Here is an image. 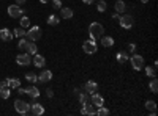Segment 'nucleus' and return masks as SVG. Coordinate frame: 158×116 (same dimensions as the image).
<instances>
[{
    "label": "nucleus",
    "mask_w": 158,
    "mask_h": 116,
    "mask_svg": "<svg viewBox=\"0 0 158 116\" xmlns=\"http://www.w3.org/2000/svg\"><path fill=\"white\" fill-rule=\"evenodd\" d=\"M89 35H90V39L98 41L100 38L104 35V27L100 22H92L90 27H89Z\"/></svg>",
    "instance_id": "1"
},
{
    "label": "nucleus",
    "mask_w": 158,
    "mask_h": 116,
    "mask_svg": "<svg viewBox=\"0 0 158 116\" xmlns=\"http://www.w3.org/2000/svg\"><path fill=\"white\" fill-rule=\"evenodd\" d=\"M25 36H27L29 41L36 43L40 38H41V28H40L38 25H35V27H30L29 30H25Z\"/></svg>",
    "instance_id": "2"
},
{
    "label": "nucleus",
    "mask_w": 158,
    "mask_h": 116,
    "mask_svg": "<svg viewBox=\"0 0 158 116\" xmlns=\"http://www.w3.org/2000/svg\"><path fill=\"white\" fill-rule=\"evenodd\" d=\"M128 60H130V63H131V68H133L135 71H141V69H144V58H142L141 55L133 54Z\"/></svg>",
    "instance_id": "3"
},
{
    "label": "nucleus",
    "mask_w": 158,
    "mask_h": 116,
    "mask_svg": "<svg viewBox=\"0 0 158 116\" xmlns=\"http://www.w3.org/2000/svg\"><path fill=\"white\" fill-rule=\"evenodd\" d=\"M118 24H120V27L122 28H125V30H130L131 27H133V24H135V21H133V16L131 14H123L118 17Z\"/></svg>",
    "instance_id": "4"
},
{
    "label": "nucleus",
    "mask_w": 158,
    "mask_h": 116,
    "mask_svg": "<svg viewBox=\"0 0 158 116\" xmlns=\"http://www.w3.org/2000/svg\"><path fill=\"white\" fill-rule=\"evenodd\" d=\"M15 108L21 114H27L30 111V104L25 102V100H22V99H18V100H15Z\"/></svg>",
    "instance_id": "5"
},
{
    "label": "nucleus",
    "mask_w": 158,
    "mask_h": 116,
    "mask_svg": "<svg viewBox=\"0 0 158 116\" xmlns=\"http://www.w3.org/2000/svg\"><path fill=\"white\" fill-rule=\"evenodd\" d=\"M82 50L87 54V55H94L97 50H98V46L94 39H87L84 44H82Z\"/></svg>",
    "instance_id": "6"
},
{
    "label": "nucleus",
    "mask_w": 158,
    "mask_h": 116,
    "mask_svg": "<svg viewBox=\"0 0 158 116\" xmlns=\"http://www.w3.org/2000/svg\"><path fill=\"white\" fill-rule=\"evenodd\" d=\"M16 63L19 64V66H29V64H32V57L25 52V54H21L16 57Z\"/></svg>",
    "instance_id": "7"
},
{
    "label": "nucleus",
    "mask_w": 158,
    "mask_h": 116,
    "mask_svg": "<svg viewBox=\"0 0 158 116\" xmlns=\"http://www.w3.org/2000/svg\"><path fill=\"white\" fill-rule=\"evenodd\" d=\"M8 14H10V17H21L24 14V9H21L19 5H10L8 6Z\"/></svg>",
    "instance_id": "8"
},
{
    "label": "nucleus",
    "mask_w": 158,
    "mask_h": 116,
    "mask_svg": "<svg viewBox=\"0 0 158 116\" xmlns=\"http://www.w3.org/2000/svg\"><path fill=\"white\" fill-rule=\"evenodd\" d=\"M90 104L94 107H101V105H104V99L98 93H92L90 94Z\"/></svg>",
    "instance_id": "9"
},
{
    "label": "nucleus",
    "mask_w": 158,
    "mask_h": 116,
    "mask_svg": "<svg viewBox=\"0 0 158 116\" xmlns=\"http://www.w3.org/2000/svg\"><path fill=\"white\" fill-rule=\"evenodd\" d=\"M32 64L35 68H44V64H46V60H44V57L43 55H38V52L33 55V58H32Z\"/></svg>",
    "instance_id": "10"
},
{
    "label": "nucleus",
    "mask_w": 158,
    "mask_h": 116,
    "mask_svg": "<svg viewBox=\"0 0 158 116\" xmlns=\"http://www.w3.org/2000/svg\"><path fill=\"white\" fill-rule=\"evenodd\" d=\"M82 89H84V93H89V94H92V93H97V89H98V85H97V82H94V80H89L84 86H82Z\"/></svg>",
    "instance_id": "11"
},
{
    "label": "nucleus",
    "mask_w": 158,
    "mask_h": 116,
    "mask_svg": "<svg viewBox=\"0 0 158 116\" xmlns=\"http://www.w3.org/2000/svg\"><path fill=\"white\" fill-rule=\"evenodd\" d=\"M49 80H52V72L49 69H43L41 74L38 75V82H41V83H48Z\"/></svg>",
    "instance_id": "12"
},
{
    "label": "nucleus",
    "mask_w": 158,
    "mask_h": 116,
    "mask_svg": "<svg viewBox=\"0 0 158 116\" xmlns=\"http://www.w3.org/2000/svg\"><path fill=\"white\" fill-rule=\"evenodd\" d=\"M0 39L5 41V43H10L13 39V33L10 32V28H2L0 30Z\"/></svg>",
    "instance_id": "13"
},
{
    "label": "nucleus",
    "mask_w": 158,
    "mask_h": 116,
    "mask_svg": "<svg viewBox=\"0 0 158 116\" xmlns=\"http://www.w3.org/2000/svg\"><path fill=\"white\" fill-rule=\"evenodd\" d=\"M30 111L35 116H41V114H44V107L41 104H33V105H30Z\"/></svg>",
    "instance_id": "14"
},
{
    "label": "nucleus",
    "mask_w": 158,
    "mask_h": 116,
    "mask_svg": "<svg viewBox=\"0 0 158 116\" xmlns=\"http://www.w3.org/2000/svg\"><path fill=\"white\" fill-rule=\"evenodd\" d=\"M73 9L71 8H68V6H62L60 8V16H62V19H71L73 17Z\"/></svg>",
    "instance_id": "15"
},
{
    "label": "nucleus",
    "mask_w": 158,
    "mask_h": 116,
    "mask_svg": "<svg viewBox=\"0 0 158 116\" xmlns=\"http://www.w3.org/2000/svg\"><path fill=\"white\" fill-rule=\"evenodd\" d=\"M114 9H115V13H118V14H123L125 9H127V5H125L123 0H117V2L114 3Z\"/></svg>",
    "instance_id": "16"
},
{
    "label": "nucleus",
    "mask_w": 158,
    "mask_h": 116,
    "mask_svg": "<svg viewBox=\"0 0 158 116\" xmlns=\"http://www.w3.org/2000/svg\"><path fill=\"white\" fill-rule=\"evenodd\" d=\"M81 114H95V108H94V105H92L90 102L84 104L82 108H81Z\"/></svg>",
    "instance_id": "17"
},
{
    "label": "nucleus",
    "mask_w": 158,
    "mask_h": 116,
    "mask_svg": "<svg viewBox=\"0 0 158 116\" xmlns=\"http://www.w3.org/2000/svg\"><path fill=\"white\" fill-rule=\"evenodd\" d=\"M25 94H29L32 99H36L40 96V89L36 86H29V88H25Z\"/></svg>",
    "instance_id": "18"
},
{
    "label": "nucleus",
    "mask_w": 158,
    "mask_h": 116,
    "mask_svg": "<svg viewBox=\"0 0 158 116\" xmlns=\"http://www.w3.org/2000/svg\"><path fill=\"white\" fill-rule=\"evenodd\" d=\"M25 52H27L29 55H35V54L38 52L36 44H35L33 41H29V43H27V46H25Z\"/></svg>",
    "instance_id": "19"
},
{
    "label": "nucleus",
    "mask_w": 158,
    "mask_h": 116,
    "mask_svg": "<svg viewBox=\"0 0 158 116\" xmlns=\"http://www.w3.org/2000/svg\"><path fill=\"white\" fill-rule=\"evenodd\" d=\"M100 41H101V46H103V47H112V46H114V39H112L111 36H104V35H103V36L100 38Z\"/></svg>",
    "instance_id": "20"
},
{
    "label": "nucleus",
    "mask_w": 158,
    "mask_h": 116,
    "mask_svg": "<svg viewBox=\"0 0 158 116\" xmlns=\"http://www.w3.org/2000/svg\"><path fill=\"white\" fill-rule=\"evenodd\" d=\"M59 22H60V17H57L56 14H51V16H48V19H46V24L51 25V27H56V25H59Z\"/></svg>",
    "instance_id": "21"
},
{
    "label": "nucleus",
    "mask_w": 158,
    "mask_h": 116,
    "mask_svg": "<svg viewBox=\"0 0 158 116\" xmlns=\"http://www.w3.org/2000/svg\"><path fill=\"white\" fill-rule=\"evenodd\" d=\"M6 83H8V88H15V89H18L21 86L19 79H6Z\"/></svg>",
    "instance_id": "22"
},
{
    "label": "nucleus",
    "mask_w": 158,
    "mask_h": 116,
    "mask_svg": "<svg viewBox=\"0 0 158 116\" xmlns=\"http://www.w3.org/2000/svg\"><path fill=\"white\" fill-rule=\"evenodd\" d=\"M128 55L125 54V52H118L117 55H115V60H117V63H120V64H123V63H127L128 61Z\"/></svg>",
    "instance_id": "23"
},
{
    "label": "nucleus",
    "mask_w": 158,
    "mask_h": 116,
    "mask_svg": "<svg viewBox=\"0 0 158 116\" xmlns=\"http://www.w3.org/2000/svg\"><path fill=\"white\" fill-rule=\"evenodd\" d=\"M95 114H98V116H108V114H111V111L104 107V105H101V107H97Z\"/></svg>",
    "instance_id": "24"
},
{
    "label": "nucleus",
    "mask_w": 158,
    "mask_h": 116,
    "mask_svg": "<svg viewBox=\"0 0 158 116\" xmlns=\"http://www.w3.org/2000/svg\"><path fill=\"white\" fill-rule=\"evenodd\" d=\"M149 88H150V91H152L153 94L158 93V80L155 79V77H152V80H150V83H149Z\"/></svg>",
    "instance_id": "25"
},
{
    "label": "nucleus",
    "mask_w": 158,
    "mask_h": 116,
    "mask_svg": "<svg viewBox=\"0 0 158 116\" xmlns=\"http://www.w3.org/2000/svg\"><path fill=\"white\" fill-rule=\"evenodd\" d=\"M76 97H77L79 102H81V105H84V104H87V102H90V97L87 96V93H79Z\"/></svg>",
    "instance_id": "26"
},
{
    "label": "nucleus",
    "mask_w": 158,
    "mask_h": 116,
    "mask_svg": "<svg viewBox=\"0 0 158 116\" xmlns=\"http://www.w3.org/2000/svg\"><path fill=\"white\" fill-rule=\"evenodd\" d=\"M25 80L29 83H35V82H38V75L35 72H27L25 74Z\"/></svg>",
    "instance_id": "27"
},
{
    "label": "nucleus",
    "mask_w": 158,
    "mask_h": 116,
    "mask_svg": "<svg viewBox=\"0 0 158 116\" xmlns=\"http://www.w3.org/2000/svg\"><path fill=\"white\" fill-rule=\"evenodd\" d=\"M11 96V88H3V89H0V97H2V99H8Z\"/></svg>",
    "instance_id": "28"
},
{
    "label": "nucleus",
    "mask_w": 158,
    "mask_h": 116,
    "mask_svg": "<svg viewBox=\"0 0 158 116\" xmlns=\"http://www.w3.org/2000/svg\"><path fill=\"white\" fill-rule=\"evenodd\" d=\"M144 69H146V74H147V77H155L156 75V68L155 66H144Z\"/></svg>",
    "instance_id": "29"
},
{
    "label": "nucleus",
    "mask_w": 158,
    "mask_h": 116,
    "mask_svg": "<svg viewBox=\"0 0 158 116\" xmlns=\"http://www.w3.org/2000/svg\"><path fill=\"white\" fill-rule=\"evenodd\" d=\"M19 22H21V27L22 28H29L30 27V19L29 17H24L22 16V17H19Z\"/></svg>",
    "instance_id": "30"
},
{
    "label": "nucleus",
    "mask_w": 158,
    "mask_h": 116,
    "mask_svg": "<svg viewBox=\"0 0 158 116\" xmlns=\"http://www.w3.org/2000/svg\"><path fill=\"white\" fill-rule=\"evenodd\" d=\"M106 8H108V3L104 2V0H100V2L97 3V9L100 13H104V11H106Z\"/></svg>",
    "instance_id": "31"
},
{
    "label": "nucleus",
    "mask_w": 158,
    "mask_h": 116,
    "mask_svg": "<svg viewBox=\"0 0 158 116\" xmlns=\"http://www.w3.org/2000/svg\"><path fill=\"white\" fill-rule=\"evenodd\" d=\"M13 35L18 36V38H24L25 36V30L22 27H18V28H15V33H13Z\"/></svg>",
    "instance_id": "32"
},
{
    "label": "nucleus",
    "mask_w": 158,
    "mask_h": 116,
    "mask_svg": "<svg viewBox=\"0 0 158 116\" xmlns=\"http://www.w3.org/2000/svg\"><path fill=\"white\" fill-rule=\"evenodd\" d=\"M146 107H147V110H156V102L155 100H147L146 102Z\"/></svg>",
    "instance_id": "33"
},
{
    "label": "nucleus",
    "mask_w": 158,
    "mask_h": 116,
    "mask_svg": "<svg viewBox=\"0 0 158 116\" xmlns=\"http://www.w3.org/2000/svg\"><path fill=\"white\" fill-rule=\"evenodd\" d=\"M27 39H24V38H21V39H19V43H18V49L19 50H25V46H27Z\"/></svg>",
    "instance_id": "34"
},
{
    "label": "nucleus",
    "mask_w": 158,
    "mask_h": 116,
    "mask_svg": "<svg viewBox=\"0 0 158 116\" xmlns=\"http://www.w3.org/2000/svg\"><path fill=\"white\" fill-rule=\"evenodd\" d=\"M127 52H128V54H136V44H135V43H130V44L127 46Z\"/></svg>",
    "instance_id": "35"
},
{
    "label": "nucleus",
    "mask_w": 158,
    "mask_h": 116,
    "mask_svg": "<svg viewBox=\"0 0 158 116\" xmlns=\"http://www.w3.org/2000/svg\"><path fill=\"white\" fill-rule=\"evenodd\" d=\"M52 2V8L54 9H60L62 8V0H51Z\"/></svg>",
    "instance_id": "36"
},
{
    "label": "nucleus",
    "mask_w": 158,
    "mask_h": 116,
    "mask_svg": "<svg viewBox=\"0 0 158 116\" xmlns=\"http://www.w3.org/2000/svg\"><path fill=\"white\" fill-rule=\"evenodd\" d=\"M6 86H8L6 80H2V82H0V89H3V88H6Z\"/></svg>",
    "instance_id": "37"
},
{
    "label": "nucleus",
    "mask_w": 158,
    "mask_h": 116,
    "mask_svg": "<svg viewBox=\"0 0 158 116\" xmlns=\"http://www.w3.org/2000/svg\"><path fill=\"white\" fill-rule=\"evenodd\" d=\"M46 96H48V97H52V96H54V91H52V89L49 88L48 91H46Z\"/></svg>",
    "instance_id": "38"
},
{
    "label": "nucleus",
    "mask_w": 158,
    "mask_h": 116,
    "mask_svg": "<svg viewBox=\"0 0 158 116\" xmlns=\"http://www.w3.org/2000/svg\"><path fill=\"white\" fill-rule=\"evenodd\" d=\"M82 2H84L85 5H92V3H94V2H95V0H82Z\"/></svg>",
    "instance_id": "39"
},
{
    "label": "nucleus",
    "mask_w": 158,
    "mask_h": 116,
    "mask_svg": "<svg viewBox=\"0 0 158 116\" xmlns=\"http://www.w3.org/2000/svg\"><path fill=\"white\" fill-rule=\"evenodd\" d=\"M118 17H120V14H118V13H115V14H112V19L118 21Z\"/></svg>",
    "instance_id": "40"
},
{
    "label": "nucleus",
    "mask_w": 158,
    "mask_h": 116,
    "mask_svg": "<svg viewBox=\"0 0 158 116\" xmlns=\"http://www.w3.org/2000/svg\"><path fill=\"white\" fill-rule=\"evenodd\" d=\"M77 94H79V88H74L73 89V96H77Z\"/></svg>",
    "instance_id": "41"
},
{
    "label": "nucleus",
    "mask_w": 158,
    "mask_h": 116,
    "mask_svg": "<svg viewBox=\"0 0 158 116\" xmlns=\"http://www.w3.org/2000/svg\"><path fill=\"white\" fill-rule=\"evenodd\" d=\"M27 0H16V5H22V3H25Z\"/></svg>",
    "instance_id": "42"
},
{
    "label": "nucleus",
    "mask_w": 158,
    "mask_h": 116,
    "mask_svg": "<svg viewBox=\"0 0 158 116\" xmlns=\"http://www.w3.org/2000/svg\"><path fill=\"white\" fill-rule=\"evenodd\" d=\"M40 2H41V3H49L51 0H40Z\"/></svg>",
    "instance_id": "43"
},
{
    "label": "nucleus",
    "mask_w": 158,
    "mask_h": 116,
    "mask_svg": "<svg viewBox=\"0 0 158 116\" xmlns=\"http://www.w3.org/2000/svg\"><path fill=\"white\" fill-rule=\"evenodd\" d=\"M141 3H149V0H141Z\"/></svg>",
    "instance_id": "44"
}]
</instances>
